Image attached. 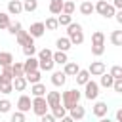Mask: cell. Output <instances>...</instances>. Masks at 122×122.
<instances>
[{
  "label": "cell",
  "instance_id": "obj_1",
  "mask_svg": "<svg viewBox=\"0 0 122 122\" xmlns=\"http://www.w3.org/2000/svg\"><path fill=\"white\" fill-rule=\"evenodd\" d=\"M67 38L71 40L72 46H80L84 42V30H82V25L80 23H71L67 27Z\"/></svg>",
  "mask_w": 122,
  "mask_h": 122
},
{
  "label": "cell",
  "instance_id": "obj_2",
  "mask_svg": "<svg viewBox=\"0 0 122 122\" xmlns=\"http://www.w3.org/2000/svg\"><path fill=\"white\" fill-rule=\"evenodd\" d=\"M80 97H82L80 90L72 88V90H67V92H63V93H61V103H63V107L69 111L71 107H74L76 103H80Z\"/></svg>",
  "mask_w": 122,
  "mask_h": 122
},
{
  "label": "cell",
  "instance_id": "obj_3",
  "mask_svg": "<svg viewBox=\"0 0 122 122\" xmlns=\"http://www.w3.org/2000/svg\"><path fill=\"white\" fill-rule=\"evenodd\" d=\"M93 6H95V11H97L101 17H105V19H111V17H114V13H116L114 6L109 4L107 0H97Z\"/></svg>",
  "mask_w": 122,
  "mask_h": 122
},
{
  "label": "cell",
  "instance_id": "obj_4",
  "mask_svg": "<svg viewBox=\"0 0 122 122\" xmlns=\"http://www.w3.org/2000/svg\"><path fill=\"white\" fill-rule=\"evenodd\" d=\"M30 111H32L36 116H44L46 112H50L46 95H44V97H32V109H30Z\"/></svg>",
  "mask_w": 122,
  "mask_h": 122
},
{
  "label": "cell",
  "instance_id": "obj_5",
  "mask_svg": "<svg viewBox=\"0 0 122 122\" xmlns=\"http://www.w3.org/2000/svg\"><path fill=\"white\" fill-rule=\"evenodd\" d=\"M84 97H86L88 101H95V99L99 97V84L93 82L92 78L84 84Z\"/></svg>",
  "mask_w": 122,
  "mask_h": 122
},
{
  "label": "cell",
  "instance_id": "obj_6",
  "mask_svg": "<svg viewBox=\"0 0 122 122\" xmlns=\"http://www.w3.org/2000/svg\"><path fill=\"white\" fill-rule=\"evenodd\" d=\"M30 109H32V99H30V95L21 93L19 99H17V111H21V112H29Z\"/></svg>",
  "mask_w": 122,
  "mask_h": 122
},
{
  "label": "cell",
  "instance_id": "obj_7",
  "mask_svg": "<svg viewBox=\"0 0 122 122\" xmlns=\"http://www.w3.org/2000/svg\"><path fill=\"white\" fill-rule=\"evenodd\" d=\"M44 32H46V25L42 21H36V23H32L29 27V34L32 38H40V36H44Z\"/></svg>",
  "mask_w": 122,
  "mask_h": 122
},
{
  "label": "cell",
  "instance_id": "obj_8",
  "mask_svg": "<svg viewBox=\"0 0 122 122\" xmlns=\"http://www.w3.org/2000/svg\"><path fill=\"white\" fill-rule=\"evenodd\" d=\"M15 40H17V44L23 48V46H29V44H34V38L29 34V30H19L17 34H15Z\"/></svg>",
  "mask_w": 122,
  "mask_h": 122
},
{
  "label": "cell",
  "instance_id": "obj_9",
  "mask_svg": "<svg viewBox=\"0 0 122 122\" xmlns=\"http://www.w3.org/2000/svg\"><path fill=\"white\" fill-rule=\"evenodd\" d=\"M51 84L55 86V88H63L65 86V82H67V74L63 72V71H51Z\"/></svg>",
  "mask_w": 122,
  "mask_h": 122
},
{
  "label": "cell",
  "instance_id": "obj_10",
  "mask_svg": "<svg viewBox=\"0 0 122 122\" xmlns=\"http://www.w3.org/2000/svg\"><path fill=\"white\" fill-rule=\"evenodd\" d=\"M88 71H90V74H92V76H101V74L107 71V67H105V63H103V61H92V63H90V67H88Z\"/></svg>",
  "mask_w": 122,
  "mask_h": 122
},
{
  "label": "cell",
  "instance_id": "obj_11",
  "mask_svg": "<svg viewBox=\"0 0 122 122\" xmlns=\"http://www.w3.org/2000/svg\"><path fill=\"white\" fill-rule=\"evenodd\" d=\"M92 112H93V116H97V118H103V116H107V112H109V107H107V103H105V101H95V103H93V109H92Z\"/></svg>",
  "mask_w": 122,
  "mask_h": 122
},
{
  "label": "cell",
  "instance_id": "obj_12",
  "mask_svg": "<svg viewBox=\"0 0 122 122\" xmlns=\"http://www.w3.org/2000/svg\"><path fill=\"white\" fill-rule=\"evenodd\" d=\"M69 116H71L74 122H76V120H82V118L86 116V109H84L80 103H76L74 107H71V109H69Z\"/></svg>",
  "mask_w": 122,
  "mask_h": 122
},
{
  "label": "cell",
  "instance_id": "obj_13",
  "mask_svg": "<svg viewBox=\"0 0 122 122\" xmlns=\"http://www.w3.org/2000/svg\"><path fill=\"white\" fill-rule=\"evenodd\" d=\"M46 101H48V107L50 109L61 105V92H48L46 93Z\"/></svg>",
  "mask_w": 122,
  "mask_h": 122
},
{
  "label": "cell",
  "instance_id": "obj_14",
  "mask_svg": "<svg viewBox=\"0 0 122 122\" xmlns=\"http://www.w3.org/2000/svg\"><path fill=\"white\" fill-rule=\"evenodd\" d=\"M23 11V0H10L8 2V13L10 15H19Z\"/></svg>",
  "mask_w": 122,
  "mask_h": 122
},
{
  "label": "cell",
  "instance_id": "obj_15",
  "mask_svg": "<svg viewBox=\"0 0 122 122\" xmlns=\"http://www.w3.org/2000/svg\"><path fill=\"white\" fill-rule=\"evenodd\" d=\"M36 69H38V57H36V55L27 57V59L23 61V71H25V74L30 72V71H36Z\"/></svg>",
  "mask_w": 122,
  "mask_h": 122
},
{
  "label": "cell",
  "instance_id": "obj_16",
  "mask_svg": "<svg viewBox=\"0 0 122 122\" xmlns=\"http://www.w3.org/2000/svg\"><path fill=\"white\" fill-rule=\"evenodd\" d=\"M46 93H48V90H46V86H44L42 82L30 84V95H32V97H44Z\"/></svg>",
  "mask_w": 122,
  "mask_h": 122
},
{
  "label": "cell",
  "instance_id": "obj_17",
  "mask_svg": "<svg viewBox=\"0 0 122 122\" xmlns=\"http://www.w3.org/2000/svg\"><path fill=\"white\" fill-rule=\"evenodd\" d=\"M78 71H80V67H78L76 61H67V63L63 65V72H65L67 76H76Z\"/></svg>",
  "mask_w": 122,
  "mask_h": 122
},
{
  "label": "cell",
  "instance_id": "obj_18",
  "mask_svg": "<svg viewBox=\"0 0 122 122\" xmlns=\"http://www.w3.org/2000/svg\"><path fill=\"white\" fill-rule=\"evenodd\" d=\"M80 13L82 15H92L93 11H95V6H93V2L92 0H84V2H80Z\"/></svg>",
  "mask_w": 122,
  "mask_h": 122
},
{
  "label": "cell",
  "instance_id": "obj_19",
  "mask_svg": "<svg viewBox=\"0 0 122 122\" xmlns=\"http://www.w3.org/2000/svg\"><path fill=\"white\" fill-rule=\"evenodd\" d=\"M74 78H76V84H78V86H84V84L92 78V74H90V71H88V69H80V71L76 72V76H74Z\"/></svg>",
  "mask_w": 122,
  "mask_h": 122
},
{
  "label": "cell",
  "instance_id": "obj_20",
  "mask_svg": "<svg viewBox=\"0 0 122 122\" xmlns=\"http://www.w3.org/2000/svg\"><path fill=\"white\" fill-rule=\"evenodd\" d=\"M27 86H29V82H27L25 76H15L13 78V92H25Z\"/></svg>",
  "mask_w": 122,
  "mask_h": 122
},
{
  "label": "cell",
  "instance_id": "obj_21",
  "mask_svg": "<svg viewBox=\"0 0 122 122\" xmlns=\"http://www.w3.org/2000/svg\"><path fill=\"white\" fill-rule=\"evenodd\" d=\"M55 46H57V50H59V51H69V50L72 48V44H71V40H69L67 36L57 38V40H55Z\"/></svg>",
  "mask_w": 122,
  "mask_h": 122
},
{
  "label": "cell",
  "instance_id": "obj_22",
  "mask_svg": "<svg viewBox=\"0 0 122 122\" xmlns=\"http://www.w3.org/2000/svg\"><path fill=\"white\" fill-rule=\"evenodd\" d=\"M25 78H27V82H29V84H36V82H40V80H42V71H40V69L30 71V72H27V74H25Z\"/></svg>",
  "mask_w": 122,
  "mask_h": 122
},
{
  "label": "cell",
  "instance_id": "obj_23",
  "mask_svg": "<svg viewBox=\"0 0 122 122\" xmlns=\"http://www.w3.org/2000/svg\"><path fill=\"white\" fill-rule=\"evenodd\" d=\"M112 84H114V78H112L111 72H103V74L99 76V86H103V88H112Z\"/></svg>",
  "mask_w": 122,
  "mask_h": 122
},
{
  "label": "cell",
  "instance_id": "obj_24",
  "mask_svg": "<svg viewBox=\"0 0 122 122\" xmlns=\"http://www.w3.org/2000/svg\"><path fill=\"white\" fill-rule=\"evenodd\" d=\"M13 53L11 51H0V67H10L13 63Z\"/></svg>",
  "mask_w": 122,
  "mask_h": 122
},
{
  "label": "cell",
  "instance_id": "obj_25",
  "mask_svg": "<svg viewBox=\"0 0 122 122\" xmlns=\"http://www.w3.org/2000/svg\"><path fill=\"white\" fill-rule=\"evenodd\" d=\"M63 2H65V0H50V13L59 15V13L63 11Z\"/></svg>",
  "mask_w": 122,
  "mask_h": 122
},
{
  "label": "cell",
  "instance_id": "obj_26",
  "mask_svg": "<svg viewBox=\"0 0 122 122\" xmlns=\"http://www.w3.org/2000/svg\"><path fill=\"white\" fill-rule=\"evenodd\" d=\"M69 61V55H67V51H53V63L55 65H65Z\"/></svg>",
  "mask_w": 122,
  "mask_h": 122
},
{
  "label": "cell",
  "instance_id": "obj_27",
  "mask_svg": "<svg viewBox=\"0 0 122 122\" xmlns=\"http://www.w3.org/2000/svg\"><path fill=\"white\" fill-rule=\"evenodd\" d=\"M10 23H11L10 13H8V11H0V30H8Z\"/></svg>",
  "mask_w": 122,
  "mask_h": 122
},
{
  "label": "cell",
  "instance_id": "obj_28",
  "mask_svg": "<svg viewBox=\"0 0 122 122\" xmlns=\"http://www.w3.org/2000/svg\"><path fill=\"white\" fill-rule=\"evenodd\" d=\"M36 57H38V61H50V59H53V51L50 48H42Z\"/></svg>",
  "mask_w": 122,
  "mask_h": 122
},
{
  "label": "cell",
  "instance_id": "obj_29",
  "mask_svg": "<svg viewBox=\"0 0 122 122\" xmlns=\"http://www.w3.org/2000/svg\"><path fill=\"white\" fill-rule=\"evenodd\" d=\"M50 111H51V114H53L57 120H61L63 116H67V109L63 107V103H61V105H57V107H53V109H50Z\"/></svg>",
  "mask_w": 122,
  "mask_h": 122
},
{
  "label": "cell",
  "instance_id": "obj_30",
  "mask_svg": "<svg viewBox=\"0 0 122 122\" xmlns=\"http://www.w3.org/2000/svg\"><path fill=\"white\" fill-rule=\"evenodd\" d=\"M11 92H13V82H10V80H0V93L8 95V93H11Z\"/></svg>",
  "mask_w": 122,
  "mask_h": 122
},
{
  "label": "cell",
  "instance_id": "obj_31",
  "mask_svg": "<svg viewBox=\"0 0 122 122\" xmlns=\"http://www.w3.org/2000/svg\"><path fill=\"white\" fill-rule=\"evenodd\" d=\"M36 8H38V0H23V11L32 13L36 11Z\"/></svg>",
  "mask_w": 122,
  "mask_h": 122
},
{
  "label": "cell",
  "instance_id": "obj_32",
  "mask_svg": "<svg viewBox=\"0 0 122 122\" xmlns=\"http://www.w3.org/2000/svg\"><path fill=\"white\" fill-rule=\"evenodd\" d=\"M57 23H59V27H69V25L72 23V15L59 13V15H57Z\"/></svg>",
  "mask_w": 122,
  "mask_h": 122
},
{
  "label": "cell",
  "instance_id": "obj_33",
  "mask_svg": "<svg viewBox=\"0 0 122 122\" xmlns=\"http://www.w3.org/2000/svg\"><path fill=\"white\" fill-rule=\"evenodd\" d=\"M74 10H76V6H74V2H72V0H65V2H63V11H61V13H67V15H72V13H74Z\"/></svg>",
  "mask_w": 122,
  "mask_h": 122
},
{
  "label": "cell",
  "instance_id": "obj_34",
  "mask_svg": "<svg viewBox=\"0 0 122 122\" xmlns=\"http://www.w3.org/2000/svg\"><path fill=\"white\" fill-rule=\"evenodd\" d=\"M11 71H13V78H15V76H25L23 63H19V61H13V63H11Z\"/></svg>",
  "mask_w": 122,
  "mask_h": 122
},
{
  "label": "cell",
  "instance_id": "obj_35",
  "mask_svg": "<svg viewBox=\"0 0 122 122\" xmlns=\"http://www.w3.org/2000/svg\"><path fill=\"white\" fill-rule=\"evenodd\" d=\"M111 44L112 46H122V30H112L111 32Z\"/></svg>",
  "mask_w": 122,
  "mask_h": 122
},
{
  "label": "cell",
  "instance_id": "obj_36",
  "mask_svg": "<svg viewBox=\"0 0 122 122\" xmlns=\"http://www.w3.org/2000/svg\"><path fill=\"white\" fill-rule=\"evenodd\" d=\"M44 25H46V30H55V29L59 27V23H57V17H53V15H51V17H48Z\"/></svg>",
  "mask_w": 122,
  "mask_h": 122
},
{
  "label": "cell",
  "instance_id": "obj_37",
  "mask_svg": "<svg viewBox=\"0 0 122 122\" xmlns=\"http://www.w3.org/2000/svg\"><path fill=\"white\" fill-rule=\"evenodd\" d=\"M92 44H105V34L103 30H95L92 34Z\"/></svg>",
  "mask_w": 122,
  "mask_h": 122
},
{
  "label": "cell",
  "instance_id": "obj_38",
  "mask_svg": "<svg viewBox=\"0 0 122 122\" xmlns=\"http://www.w3.org/2000/svg\"><path fill=\"white\" fill-rule=\"evenodd\" d=\"M105 53V44H92V55L99 57Z\"/></svg>",
  "mask_w": 122,
  "mask_h": 122
},
{
  "label": "cell",
  "instance_id": "obj_39",
  "mask_svg": "<svg viewBox=\"0 0 122 122\" xmlns=\"http://www.w3.org/2000/svg\"><path fill=\"white\" fill-rule=\"evenodd\" d=\"M21 29H23V27H21V23H19V21H11V23H10V27H8V32L15 36V34H17Z\"/></svg>",
  "mask_w": 122,
  "mask_h": 122
},
{
  "label": "cell",
  "instance_id": "obj_40",
  "mask_svg": "<svg viewBox=\"0 0 122 122\" xmlns=\"http://www.w3.org/2000/svg\"><path fill=\"white\" fill-rule=\"evenodd\" d=\"M23 55H25V57H32V55H36V46H34V44L23 46Z\"/></svg>",
  "mask_w": 122,
  "mask_h": 122
},
{
  "label": "cell",
  "instance_id": "obj_41",
  "mask_svg": "<svg viewBox=\"0 0 122 122\" xmlns=\"http://www.w3.org/2000/svg\"><path fill=\"white\" fill-rule=\"evenodd\" d=\"M10 111H11V101H10V99H0V112L6 114V112H10Z\"/></svg>",
  "mask_w": 122,
  "mask_h": 122
},
{
  "label": "cell",
  "instance_id": "obj_42",
  "mask_svg": "<svg viewBox=\"0 0 122 122\" xmlns=\"http://www.w3.org/2000/svg\"><path fill=\"white\" fill-rule=\"evenodd\" d=\"M109 72L112 74V78H114V80H116V78H122V65H112Z\"/></svg>",
  "mask_w": 122,
  "mask_h": 122
},
{
  "label": "cell",
  "instance_id": "obj_43",
  "mask_svg": "<svg viewBox=\"0 0 122 122\" xmlns=\"http://www.w3.org/2000/svg\"><path fill=\"white\" fill-rule=\"evenodd\" d=\"M10 122H25V112H21V111H15V112H11V116H10Z\"/></svg>",
  "mask_w": 122,
  "mask_h": 122
},
{
  "label": "cell",
  "instance_id": "obj_44",
  "mask_svg": "<svg viewBox=\"0 0 122 122\" xmlns=\"http://www.w3.org/2000/svg\"><path fill=\"white\" fill-rule=\"evenodd\" d=\"M40 122H57V118H55L51 112H46L44 116H40Z\"/></svg>",
  "mask_w": 122,
  "mask_h": 122
},
{
  "label": "cell",
  "instance_id": "obj_45",
  "mask_svg": "<svg viewBox=\"0 0 122 122\" xmlns=\"http://www.w3.org/2000/svg\"><path fill=\"white\" fill-rule=\"evenodd\" d=\"M112 90H114L116 93H122V78H116V80H114V84H112Z\"/></svg>",
  "mask_w": 122,
  "mask_h": 122
},
{
  "label": "cell",
  "instance_id": "obj_46",
  "mask_svg": "<svg viewBox=\"0 0 122 122\" xmlns=\"http://www.w3.org/2000/svg\"><path fill=\"white\" fill-rule=\"evenodd\" d=\"M114 19H116V23H118V25H122V10H116Z\"/></svg>",
  "mask_w": 122,
  "mask_h": 122
},
{
  "label": "cell",
  "instance_id": "obj_47",
  "mask_svg": "<svg viewBox=\"0 0 122 122\" xmlns=\"http://www.w3.org/2000/svg\"><path fill=\"white\" fill-rule=\"evenodd\" d=\"M111 4L114 6V10H122V0H112Z\"/></svg>",
  "mask_w": 122,
  "mask_h": 122
},
{
  "label": "cell",
  "instance_id": "obj_48",
  "mask_svg": "<svg viewBox=\"0 0 122 122\" xmlns=\"http://www.w3.org/2000/svg\"><path fill=\"white\" fill-rule=\"evenodd\" d=\"M116 122H122V107L116 111Z\"/></svg>",
  "mask_w": 122,
  "mask_h": 122
},
{
  "label": "cell",
  "instance_id": "obj_49",
  "mask_svg": "<svg viewBox=\"0 0 122 122\" xmlns=\"http://www.w3.org/2000/svg\"><path fill=\"white\" fill-rule=\"evenodd\" d=\"M61 122H74V120H72V118L67 114V116H63V118H61Z\"/></svg>",
  "mask_w": 122,
  "mask_h": 122
},
{
  "label": "cell",
  "instance_id": "obj_50",
  "mask_svg": "<svg viewBox=\"0 0 122 122\" xmlns=\"http://www.w3.org/2000/svg\"><path fill=\"white\" fill-rule=\"evenodd\" d=\"M99 122H112V120H109L107 116H103V118H99Z\"/></svg>",
  "mask_w": 122,
  "mask_h": 122
},
{
  "label": "cell",
  "instance_id": "obj_51",
  "mask_svg": "<svg viewBox=\"0 0 122 122\" xmlns=\"http://www.w3.org/2000/svg\"><path fill=\"white\" fill-rule=\"evenodd\" d=\"M80 2H84V0H80Z\"/></svg>",
  "mask_w": 122,
  "mask_h": 122
}]
</instances>
